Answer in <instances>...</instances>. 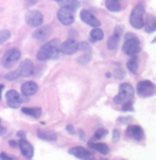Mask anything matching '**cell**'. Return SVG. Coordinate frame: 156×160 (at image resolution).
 <instances>
[{
    "label": "cell",
    "instance_id": "cell-1",
    "mask_svg": "<svg viewBox=\"0 0 156 160\" xmlns=\"http://www.w3.org/2000/svg\"><path fill=\"white\" fill-rule=\"evenodd\" d=\"M60 41L58 38H55L53 41H49L45 45L40 48L36 59L39 61H46V60H55L58 59L60 56Z\"/></svg>",
    "mask_w": 156,
    "mask_h": 160
},
{
    "label": "cell",
    "instance_id": "cell-2",
    "mask_svg": "<svg viewBox=\"0 0 156 160\" xmlns=\"http://www.w3.org/2000/svg\"><path fill=\"white\" fill-rule=\"evenodd\" d=\"M122 51L127 56H136L140 51V42L133 33H127L125 37V42L122 46Z\"/></svg>",
    "mask_w": 156,
    "mask_h": 160
},
{
    "label": "cell",
    "instance_id": "cell-3",
    "mask_svg": "<svg viewBox=\"0 0 156 160\" xmlns=\"http://www.w3.org/2000/svg\"><path fill=\"white\" fill-rule=\"evenodd\" d=\"M135 94V90L129 83H122L119 87V93L117 96H114L113 102L117 105H123L124 102H129Z\"/></svg>",
    "mask_w": 156,
    "mask_h": 160
},
{
    "label": "cell",
    "instance_id": "cell-4",
    "mask_svg": "<svg viewBox=\"0 0 156 160\" xmlns=\"http://www.w3.org/2000/svg\"><path fill=\"white\" fill-rule=\"evenodd\" d=\"M144 7L142 4H138L134 8L132 14L129 16V24L135 29H141L143 28V15H144Z\"/></svg>",
    "mask_w": 156,
    "mask_h": 160
},
{
    "label": "cell",
    "instance_id": "cell-5",
    "mask_svg": "<svg viewBox=\"0 0 156 160\" xmlns=\"http://www.w3.org/2000/svg\"><path fill=\"white\" fill-rule=\"evenodd\" d=\"M155 91H156L155 84L152 81H150V80H142V81H139L137 83V93H138V95L140 97H142V98L154 95Z\"/></svg>",
    "mask_w": 156,
    "mask_h": 160
},
{
    "label": "cell",
    "instance_id": "cell-6",
    "mask_svg": "<svg viewBox=\"0 0 156 160\" xmlns=\"http://www.w3.org/2000/svg\"><path fill=\"white\" fill-rule=\"evenodd\" d=\"M27 97L28 96H22L19 95V93L15 90H10V91L7 92L6 94V99H7V104L10 108H13V109H16V108H19V106L22 105V102H27Z\"/></svg>",
    "mask_w": 156,
    "mask_h": 160
},
{
    "label": "cell",
    "instance_id": "cell-7",
    "mask_svg": "<svg viewBox=\"0 0 156 160\" xmlns=\"http://www.w3.org/2000/svg\"><path fill=\"white\" fill-rule=\"evenodd\" d=\"M20 56V51L17 49V48H12V49H9L6 53L3 55L1 59V64L3 68H12L15 64V62H17L19 60Z\"/></svg>",
    "mask_w": 156,
    "mask_h": 160
},
{
    "label": "cell",
    "instance_id": "cell-8",
    "mask_svg": "<svg viewBox=\"0 0 156 160\" xmlns=\"http://www.w3.org/2000/svg\"><path fill=\"white\" fill-rule=\"evenodd\" d=\"M25 19L26 22L29 26H31V27L38 28L40 26H42L44 22V16L42 13L38 11V10H30V11L26 13Z\"/></svg>",
    "mask_w": 156,
    "mask_h": 160
},
{
    "label": "cell",
    "instance_id": "cell-9",
    "mask_svg": "<svg viewBox=\"0 0 156 160\" xmlns=\"http://www.w3.org/2000/svg\"><path fill=\"white\" fill-rule=\"evenodd\" d=\"M72 10L66 9V8H60V10L57 13V17H58L59 22L64 26H70L74 22V14H73Z\"/></svg>",
    "mask_w": 156,
    "mask_h": 160
},
{
    "label": "cell",
    "instance_id": "cell-10",
    "mask_svg": "<svg viewBox=\"0 0 156 160\" xmlns=\"http://www.w3.org/2000/svg\"><path fill=\"white\" fill-rule=\"evenodd\" d=\"M17 146L19 148L22 154L27 159H31L33 157V155H34V148H33L32 144L30 142H28L25 139H19V141L17 142Z\"/></svg>",
    "mask_w": 156,
    "mask_h": 160
},
{
    "label": "cell",
    "instance_id": "cell-11",
    "mask_svg": "<svg viewBox=\"0 0 156 160\" xmlns=\"http://www.w3.org/2000/svg\"><path fill=\"white\" fill-rule=\"evenodd\" d=\"M126 136L131 139H134L136 141H142L144 138V132L140 126L138 125H131L126 129Z\"/></svg>",
    "mask_w": 156,
    "mask_h": 160
},
{
    "label": "cell",
    "instance_id": "cell-12",
    "mask_svg": "<svg viewBox=\"0 0 156 160\" xmlns=\"http://www.w3.org/2000/svg\"><path fill=\"white\" fill-rule=\"evenodd\" d=\"M77 51V42L74 40H66L63 43H60V52L64 55L71 56Z\"/></svg>",
    "mask_w": 156,
    "mask_h": 160
},
{
    "label": "cell",
    "instance_id": "cell-13",
    "mask_svg": "<svg viewBox=\"0 0 156 160\" xmlns=\"http://www.w3.org/2000/svg\"><path fill=\"white\" fill-rule=\"evenodd\" d=\"M51 32H53V29H51L50 26H43V27H38L36 30L32 33V37L34 40H39V41H43L45 38H47L48 37H50Z\"/></svg>",
    "mask_w": 156,
    "mask_h": 160
},
{
    "label": "cell",
    "instance_id": "cell-14",
    "mask_svg": "<svg viewBox=\"0 0 156 160\" xmlns=\"http://www.w3.org/2000/svg\"><path fill=\"white\" fill-rule=\"evenodd\" d=\"M80 18H81V20L84 22H86V24H88L90 26H92V27H94V28H97V27H100V26H101L100 20L96 18L92 13L87 11V10H84V11L80 12Z\"/></svg>",
    "mask_w": 156,
    "mask_h": 160
},
{
    "label": "cell",
    "instance_id": "cell-15",
    "mask_svg": "<svg viewBox=\"0 0 156 160\" xmlns=\"http://www.w3.org/2000/svg\"><path fill=\"white\" fill-rule=\"evenodd\" d=\"M33 69H34L33 62L29 60V59H26V60H24L22 63H20L19 68H18V72H19L20 76L28 77L33 74Z\"/></svg>",
    "mask_w": 156,
    "mask_h": 160
},
{
    "label": "cell",
    "instance_id": "cell-16",
    "mask_svg": "<svg viewBox=\"0 0 156 160\" xmlns=\"http://www.w3.org/2000/svg\"><path fill=\"white\" fill-rule=\"evenodd\" d=\"M69 154L76 157L78 159H86L90 156H93L92 152L88 151L87 148H82V146H75V148H72L69 151Z\"/></svg>",
    "mask_w": 156,
    "mask_h": 160
},
{
    "label": "cell",
    "instance_id": "cell-17",
    "mask_svg": "<svg viewBox=\"0 0 156 160\" xmlns=\"http://www.w3.org/2000/svg\"><path fill=\"white\" fill-rule=\"evenodd\" d=\"M38 84L34 81H26L22 86V93L25 96H31L38 92Z\"/></svg>",
    "mask_w": 156,
    "mask_h": 160
},
{
    "label": "cell",
    "instance_id": "cell-18",
    "mask_svg": "<svg viewBox=\"0 0 156 160\" xmlns=\"http://www.w3.org/2000/svg\"><path fill=\"white\" fill-rule=\"evenodd\" d=\"M120 35H121V27H117L114 33L109 38L107 42V46L110 50H116L118 48L119 42H120Z\"/></svg>",
    "mask_w": 156,
    "mask_h": 160
},
{
    "label": "cell",
    "instance_id": "cell-19",
    "mask_svg": "<svg viewBox=\"0 0 156 160\" xmlns=\"http://www.w3.org/2000/svg\"><path fill=\"white\" fill-rule=\"evenodd\" d=\"M88 145H89V148H92L93 151H97L98 153H101L103 155H108L109 152H110V148H109V146L107 145V144L101 143V142L90 141L89 143H88Z\"/></svg>",
    "mask_w": 156,
    "mask_h": 160
},
{
    "label": "cell",
    "instance_id": "cell-20",
    "mask_svg": "<svg viewBox=\"0 0 156 160\" xmlns=\"http://www.w3.org/2000/svg\"><path fill=\"white\" fill-rule=\"evenodd\" d=\"M143 26H145V31L152 33L156 30V17L152 14H148L143 19Z\"/></svg>",
    "mask_w": 156,
    "mask_h": 160
},
{
    "label": "cell",
    "instance_id": "cell-21",
    "mask_svg": "<svg viewBox=\"0 0 156 160\" xmlns=\"http://www.w3.org/2000/svg\"><path fill=\"white\" fill-rule=\"evenodd\" d=\"M61 8H66L72 11H76L79 8L80 3L78 0H55Z\"/></svg>",
    "mask_w": 156,
    "mask_h": 160
},
{
    "label": "cell",
    "instance_id": "cell-22",
    "mask_svg": "<svg viewBox=\"0 0 156 160\" xmlns=\"http://www.w3.org/2000/svg\"><path fill=\"white\" fill-rule=\"evenodd\" d=\"M38 137L41 140L48 141V142H54L57 140V135L54 131L50 130H38Z\"/></svg>",
    "mask_w": 156,
    "mask_h": 160
},
{
    "label": "cell",
    "instance_id": "cell-23",
    "mask_svg": "<svg viewBox=\"0 0 156 160\" xmlns=\"http://www.w3.org/2000/svg\"><path fill=\"white\" fill-rule=\"evenodd\" d=\"M22 112L29 115V117H32L35 118H39L42 115V109L39 107H32V108L24 107V108H22Z\"/></svg>",
    "mask_w": 156,
    "mask_h": 160
},
{
    "label": "cell",
    "instance_id": "cell-24",
    "mask_svg": "<svg viewBox=\"0 0 156 160\" xmlns=\"http://www.w3.org/2000/svg\"><path fill=\"white\" fill-rule=\"evenodd\" d=\"M138 65L139 64H138V58H137V56H132L131 59H129L126 63V66H127V68H128V71L133 74L137 73V71H138Z\"/></svg>",
    "mask_w": 156,
    "mask_h": 160
},
{
    "label": "cell",
    "instance_id": "cell-25",
    "mask_svg": "<svg viewBox=\"0 0 156 160\" xmlns=\"http://www.w3.org/2000/svg\"><path fill=\"white\" fill-rule=\"evenodd\" d=\"M105 4L110 12H120L121 10L120 0H106Z\"/></svg>",
    "mask_w": 156,
    "mask_h": 160
},
{
    "label": "cell",
    "instance_id": "cell-26",
    "mask_svg": "<svg viewBox=\"0 0 156 160\" xmlns=\"http://www.w3.org/2000/svg\"><path fill=\"white\" fill-rule=\"evenodd\" d=\"M91 59H92V50L85 51L84 55L77 59V62L79 64H81V65H86V64H88L91 61Z\"/></svg>",
    "mask_w": 156,
    "mask_h": 160
},
{
    "label": "cell",
    "instance_id": "cell-27",
    "mask_svg": "<svg viewBox=\"0 0 156 160\" xmlns=\"http://www.w3.org/2000/svg\"><path fill=\"white\" fill-rule=\"evenodd\" d=\"M90 37L93 41H101L104 38V32L102 29L100 28H94L92 31L90 32Z\"/></svg>",
    "mask_w": 156,
    "mask_h": 160
},
{
    "label": "cell",
    "instance_id": "cell-28",
    "mask_svg": "<svg viewBox=\"0 0 156 160\" xmlns=\"http://www.w3.org/2000/svg\"><path fill=\"white\" fill-rule=\"evenodd\" d=\"M10 38H11V32H10L9 30L3 29L0 31V45L4 44L7 41H9Z\"/></svg>",
    "mask_w": 156,
    "mask_h": 160
},
{
    "label": "cell",
    "instance_id": "cell-29",
    "mask_svg": "<svg viewBox=\"0 0 156 160\" xmlns=\"http://www.w3.org/2000/svg\"><path fill=\"white\" fill-rule=\"evenodd\" d=\"M107 133H108L107 129H105V128H100V129H97L95 131L92 140H100V139H102V138H104V137L107 136Z\"/></svg>",
    "mask_w": 156,
    "mask_h": 160
},
{
    "label": "cell",
    "instance_id": "cell-30",
    "mask_svg": "<svg viewBox=\"0 0 156 160\" xmlns=\"http://www.w3.org/2000/svg\"><path fill=\"white\" fill-rule=\"evenodd\" d=\"M77 50L89 51L91 50V46H90V44L87 42H79V43H77Z\"/></svg>",
    "mask_w": 156,
    "mask_h": 160
},
{
    "label": "cell",
    "instance_id": "cell-31",
    "mask_svg": "<svg viewBox=\"0 0 156 160\" xmlns=\"http://www.w3.org/2000/svg\"><path fill=\"white\" fill-rule=\"evenodd\" d=\"M19 76H20L19 72H18V69H16V71H12V72H10V73H8L6 75V79L7 80H15Z\"/></svg>",
    "mask_w": 156,
    "mask_h": 160
},
{
    "label": "cell",
    "instance_id": "cell-32",
    "mask_svg": "<svg viewBox=\"0 0 156 160\" xmlns=\"http://www.w3.org/2000/svg\"><path fill=\"white\" fill-rule=\"evenodd\" d=\"M113 77L116 79L120 80V79H123L124 77H125V73L123 72V69L121 68H117L116 71L113 72Z\"/></svg>",
    "mask_w": 156,
    "mask_h": 160
},
{
    "label": "cell",
    "instance_id": "cell-33",
    "mask_svg": "<svg viewBox=\"0 0 156 160\" xmlns=\"http://www.w3.org/2000/svg\"><path fill=\"white\" fill-rule=\"evenodd\" d=\"M120 137H121V133H120V131H119V129H113V131H112V141H113V143L119 142V140H120Z\"/></svg>",
    "mask_w": 156,
    "mask_h": 160
},
{
    "label": "cell",
    "instance_id": "cell-34",
    "mask_svg": "<svg viewBox=\"0 0 156 160\" xmlns=\"http://www.w3.org/2000/svg\"><path fill=\"white\" fill-rule=\"evenodd\" d=\"M0 160H17L16 157L12 155H8L7 153H0Z\"/></svg>",
    "mask_w": 156,
    "mask_h": 160
},
{
    "label": "cell",
    "instance_id": "cell-35",
    "mask_svg": "<svg viewBox=\"0 0 156 160\" xmlns=\"http://www.w3.org/2000/svg\"><path fill=\"white\" fill-rule=\"evenodd\" d=\"M123 107H122V110L123 111H133L134 110V108H133V104H132V102L129 100V102H124L123 105Z\"/></svg>",
    "mask_w": 156,
    "mask_h": 160
},
{
    "label": "cell",
    "instance_id": "cell-36",
    "mask_svg": "<svg viewBox=\"0 0 156 160\" xmlns=\"http://www.w3.org/2000/svg\"><path fill=\"white\" fill-rule=\"evenodd\" d=\"M131 120H132V118L131 117H120L117 120V122L118 123H121V124H124V125H127L129 122H131Z\"/></svg>",
    "mask_w": 156,
    "mask_h": 160
},
{
    "label": "cell",
    "instance_id": "cell-37",
    "mask_svg": "<svg viewBox=\"0 0 156 160\" xmlns=\"http://www.w3.org/2000/svg\"><path fill=\"white\" fill-rule=\"evenodd\" d=\"M66 131L69 133H71V135H75V128H74V126L71 125V124L66 125Z\"/></svg>",
    "mask_w": 156,
    "mask_h": 160
},
{
    "label": "cell",
    "instance_id": "cell-38",
    "mask_svg": "<svg viewBox=\"0 0 156 160\" xmlns=\"http://www.w3.org/2000/svg\"><path fill=\"white\" fill-rule=\"evenodd\" d=\"M38 1H39V0H25L26 6H28V7H32V6H34V4L38 3Z\"/></svg>",
    "mask_w": 156,
    "mask_h": 160
},
{
    "label": "cell",
    "instance_id": "cell-39",
    "mask_svg": "<svg viewBox=\"0 0 156 160\" xmlns=\"http://www.w3.org/2000/svg\"><path fill=\"white\" fill-rule=\"evenodd\" d=\"M6 131H7L6 128L1 125V120H0V136H3L4 133H6Z\"/></svg>",
    "mask_w": 156,
    "mask_h": 160
},
{
    "label": "cell",
    "instance_id": "cell-40",
    "mask_svg": "<svg viewBox=\"0 0 156 160\" xmlns=\"http://www.w3.org/2000/svg\"><path fill=\"white\" fill-rule=\"evenodd\" d=\"M78 135H79L80 140H85V132H84V130H82V129L78 130Z\"/></svg>",
    "mask_w": 156,
    "mask_h": 160
},
{
    "label": "cell",
    "instance_id": "cell-41",
    "mask_svg": "<svg viewBox=\"0 0 156 160\" xmlns=\"http://www.w3.org/2000/svg\"><path fill=\"white\" fill-rule=\"evenodd\" d=\"M17 137H18V138H20V139H25L26 138L25 131H18V132H17Z\"/></svg>",
    "mask_w": 156,
    "mask_h": 160
},
{
    "label": "cell",
    "instance_id": "cell-42",
    "mask_svg": "<svg viewBox=\"0 0 156 160\" xmlns=\"http://www.w3.org/2000/svg\"><path fill=\"white\" fill-rule=\"evenodd\" d=\"M9 145L10 146H12V148H16L17 146V142L16 141H9Z\"/></svg>",
    "mask_w": 156,
    "mask_h": 160
},
{
    "label": "cell",
    "instance_id": "cell-43",
    "mask_svg": "<svg viewBox=\"0 0 156 160\" xmlns=\"http://www.w3.org/2000/svg\"><path fill=\"white\" fill-rule=\"evenodd\" d=\"M3 88H4L3 84H0V98H1V92H2V90H3Z\"/></svg>",
    "mask_w": 156,
    "mask_h": 160
},
{
    "label": "cell",
    "instance_id": "cell-44",
    "mask_svg": "<svg viewBox=\"0 0 156 160\" xmlns=\"http://www.w3.org/2000/svg\"><path fill=\"white\" fill-rule=\"evenodd\" d=\"M84 160H96V159H95L93 156H90V157H88V158H86V159H84Z\"/></svg>",
    "mask_w": 156,
    "mask_h": 160
},
{
    "label": "cell",
    "instance_id": "cell-45",
    "mask_svg": "<svg viewBox=\"0 0 156 160\" xmlns=\"http://www.w3.org/2000/svg\"><path fill=\"white\" fill-rule=\"evenodd\" d=\"M98 160H108V159H106V158H101V159H98Z\"/></svg>",
    "mask_w": 156,
    "mask_h": 160
}]
</instances>
